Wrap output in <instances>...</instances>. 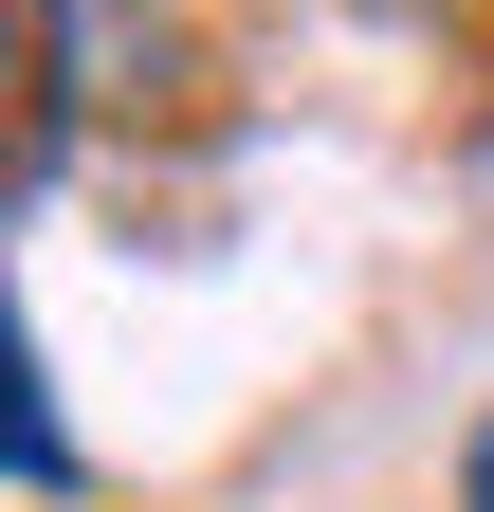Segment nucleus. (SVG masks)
Instances as JSON below:
<instances>
[{"label":"nucleus","instance_id":"obj_2","mask_svg":"<svg viewBox=\"0 0 494 512\" xmlns=\"http://www.w3.org/2000/svg\"><path fill=\"white\" fill-rule=\"evenodd\" d=\"M0 476H37V494L74 476V421L37 403V348H19V311H0Z\"/></svg>","mask_w":494,"mask_h":512},{"label":"nucleus","instance_id":"obj_3","mask_svg":"<svg viewBox=\"0 0 494 512\" xmlns=\"http://www.w3.org/2000/svg\"><path fill=\"white\" fill-rule=\"evenodd\" d=\"M476 512H494V439H476Z\"/></svg>","mask_w":494,"mask_h":512},{"label":"nucleus","instance_id":"obj_1","mask_svg":"<svg viewBox=\"0 0 494 512\" xmlns=\"http://www.w3.org/2000/svg\"><path fill=\"white\" fill-rule=\"evenodd\" d=\"M74 147V0H0V220Z\"/></svg>","mask_w":494,"mask_h":512}]
</instances>
